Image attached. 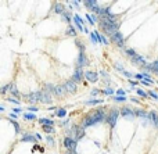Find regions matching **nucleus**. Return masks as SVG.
I'll return each instance as SVG.
<instances>
[{
  "mask_svg": "<svg viewBox=\"0 0 158 154\" xmlns=\"http://www.w3.org/2000/svg\"><path fill=\"white\" fill-rule=\"evenodd\" d=\"M38 96H39V102L43 103V104H50L53 102L52 99V94L47 92H44V90H40V92H38Z\"/></svg>",
  "mask_w": 158,
  "mask_h": 154,
  "instance_id": "0eeeda50",
  "label": "nucleus"
},
{
  "mask_svg": "<svg viewBox=\"0 0 158 154\" xmlns=\"http://www.w3.org/2000/svg\"><path fill=\"white\" fill-rule=\"evenodd\" d=\"M7 100L10 103H14V104H20V100H17V99H14V97H7Z\"/></svg>",
  "mask_w": 158,
  "mask_h": 154,
  "instance_id": "de8ad7c7",
  "label": "nucleus"
},
{
  "mask_svg": "<svg viewBox=\"0 0 158 154\" xmlns=\"http://www.w3.org/2000/svg\"><path fill=\"white\" fill-rule=\"evenodd\" d=\"M99 93H100V90H99V89H93V90L90 92V96H93V97H95V96H97Z\"/></svg>",
  "mask_w": 158,
  "mask_h": 154,
  "instance_id": "3c124183",
  "label": "nucleus"
},
{
  "mask_svg": "<svg viewBox=\"0 0 158 154\" xmlns=\"http://www.w3.org/2000/svg\"><path fill=\"white\" fill-rule=\"evenodd\" d=\"M100 74H101V75H103L104 78H107V76H108V75H107V72H105V71H101V72H100Z\"/></svg>",
  "mask_w": 158,
  "mask_h": 154,
  "instance_id": "bf43d9fd",
  "label": "nucleus"
},
{
  "mask_svg": "<svg viewBox=\"0 0 158 154\" xmlns=\"http://www.w3.org/2000/svg\"><path fill=\"white\" fill-rule=\"evenodd\" d=\"M93 32H95L96 36H97V40H99V43H101V44H108V43H110V40H107V38H105L104 35H101V33L97 31V29H96V31H93Z\"/></svg>",
  "mask_w": 158,
  "mask_h": 154,
  "instance_id": "4be33fe9",
  "label": "nucleus"
},
{
  "mask_svg": "<svg viewBox=\"0 0 158 154\" xmlns=\"http://www.w3.org/2000/svg\"><path fill=\"white\" fill-rule=\"evenodd\" d=\"M7 90H9V85H4V86L0 89V92L3 93V94H6V92H7Z\"/></svg>",
  "mask_w": 158,
  "mask_h": 154,
  "instance_id": "8fccbe9b",
  "label": "nucleus"
},
{
  "mask_svg": "<svg viewBox=\"0 0 158 154\" xmlns=\"http://www.w3.org/2000/svg\"><path fill=\"white\" fill-rule=\"evenodd\" d=\"M132 61L135 62L136 65H139L140 68H141V67H144V65L147 64V62H146V60H144V58H143L141 56H139V54H136L135 57H132Z\"/></svg>",
  "mask_w": 158,
  "mask_h": 154,
  "instance_id": "f3484780",
  "label": "nucleus"
},
{
  "mask_svg": "<svg viewBox=\"0 0 158 154\" xmlns=\"http://www.w3.org/2000/svg\"><path fill=\"white\" fill-rule=\"evenodd\" d=\"M148 119L151 121V123H153L155 128H158V114L155 113V111H150V113H148Z\"/></svg>",
  "mask_w": 158,
  "mask_h": 154,
  "instance_id": "aec40b11",
  "label": "nucleus"
},
{
  "mask_svg": "<svg viewBox=\"0 0 158 154\" xmlns=\"http://www.w3.org/2000/svg\"><path fill=\"white\" fill-rule=\"evenodd\" d=\"M148 94H150V96H151V97H153V99H155V100H158V94L155 92H154V90H148Z\"/></svg>",
  "mask_w": 158,
  "mask_h": 154,
  "instance_id": "79ce46f5",
  "label": "nucleus"
},
{
  "mask_svg": "<svg viewBox=\"0 0 158 154\" xmlns=\"http://www.w3.org/2000/svg\"><path fill=\"white\" fill-rule=\"evenodd\" d=\"M83 6L85 7H87L89 10L95 11L97 7H99V3L96 1V0H86V1H83Z\"/></svg>",
  "mask_w": 158,
  "mask_h": 154,
  "instance_id": "a211bd4d",
  "label": "nucleus"
},
{
  "mask_svg": "<svg viewBox=\"0 0 158 154\" xmlns=\"http://www.w3.org/2000/svg\"><path fill=\"white\" fill-rule=\"evenodd\" d=\"M67 93H68V92H67V89H65V86H64V85H57V86H56V92H54L56 96L63 97V96H65Z\"/></svg>",
  "mask_w": 158,
  "mask_h": 154,
  "instance_id": "6ab92c4d",
  "label": "nucleus"
},
{
  "mask_svg": "<svg viewBox=\"0 0 158 154\" xmlns=\"http://www.w3.org/2000/svg\"><path fill=\"white\" fill-rule=\"evenodd\" d=\"M111 42H114L116 46L122 47V46L125 44V36L122 35V32H116L115 35H112V36H111Z\"/></svg>",
  "mask_w": 158,
  "mask_h": 154,
  "instance_id": "423d86ee",
  "label": "nucleus"
},
{
  "mask_svg": "<svg viewBox=\"0 0 158 154\" xmlns=\"http://www.w3.org/2000/svg\"><path fill=\"white\" fill-rule=\"evenodd\" d=\"M43 131H44L46 133H54V132H56L54 126H52V125H43Z\"/></svg>",
  "mask_w": 158,
  "mask_h": 154,
  "instance_id": "c85d7f7f",
  "label": "nucleus"
},
{
  "mask_svg": "<svg viewBox=\"0 0 158 154\" xmlns=\"http://www.w3.org/2000/svg\"><path fill=\"white\" fill-rule=\"evenodd\" d=\"M22 99H24V100H26V102H29L31 104H35V103L39 102V96H38V92L24 94V96H22Z\"/></svg>",
  "mask_w": 158,
  "mask_h": 154,
  "instance_id": "9d476101",
  "label": "nucleus"
},
{
  "mask_svg": "<svg viewBox=\"0 0 158 154\" xmlns=\"http://www.w3.org/2000/svg\"><path fill=\"white\" fill-rule=\"evenodd\" d=\"M83 76H85V74L83 71H82V68H76L74 71V76H72V79H74L76 83H79V82H82L83 81Z\"/></svg>",
  "mask_w": 158,
  "mask_h": 154,
  "instance_id": "4468645a",
  "label": "nucleus"
},
{
  "mask_svg": "<svg viewBox=\"0 0 158 154\" xmlns=\"http://www.w3.org/2000/svg\"><path fill=\"white\" fill-rule=\"evenodd\" d=\"M111 99H112V100H115V102H125V100H126V97H125V96H112Z\"/></svg>",
  "mask_w": 158,
  "mask_h": 154,
  "instance_id": "e433bc0d",
  "label": "nucleus"
},
{
  "mask_svg": "<svg viewBox=\"0 0 158 154\" xmlns=\"http://www.w3.org/2000/svg\"><path fill=\"white\" fill-rule=\"evenodd\" d=\"M63 144H64V147H65V149H68L72 154H76V140H75L74 137L67 136V137L64 139Z\"/></svg>",
  "mask_w": 158,
  "mask_h": 154,
  "instance_id": "20e7f679",
  "label": "nucleus"
},
{
  "mask_svg": "<svg viewBox=\"0 0 158 154\" xmlns=\"http://www.w3.org/2000/svg\"><path fill=\"white\" fill-rule=\"evenodd\" d=\"M9 92H10L11 96H14V99L20 100L21 93H20V90H18V89H17V85H15V83H9Z\"/></svg>",
  "mask_w": 158,
  "mask_h": 154,
  "instance_id": "f8f14e48",
  "label": "nucleus"
},
{
  "mask_svg": "<svg viewBox=\"0 0 158 154\" xmlns=\"http://www.w3.org/2000/svg\"><path fill=\"white\" fill-rule=\"evenodd\" d=\"M63 20H64V21H68V22H69L71 20H74V15H72V14H71L69 11H64Z\"/></svg>",
  "mask_w": 158,
  "mask_h": 154,
  "instance_id": "cd10ccee",
  "label": "nucleus"
},
{
  "mask_svg": "<svg viewBox=\"0 0 158 154\" xmlns=\"http://www.w3.org/2000/svg\"><path fill=\"white\" fill-rule=\"evenodd\" d=\"M85 18L87 20V22H89L90 25H95V24H96V21H95V18H93V15H90V14H86V15H85Z\"/></svg>",
  "mask_w": 158,
  "mask_h": 154,
  "instance_id": "473e14b6",
  "label": "nucleus"
},
{
  "mask_svg": "<svg viewBox=\"0 0 158 154\" xmlns=\"http://www.w3.org/2000/svg\"><path fill=\"white\" fill-rule=\"evenodd\" d=\"M85 78L89 81V82H97L99 81V74L95 71H86L85 72Z\"/></svg>",
  "mask_w": 158,
  "mask_h": 154,
  "instance_id": "ddd939ff",
  "label": "nucleus"
},
{
  "mask_svg": "<svg viewBox=\"0 0 158 154\" xmlns=\"http://www.w3.org/2000/svg\"><path fill=\"white\" fill-rule=\"evenodd\" d=\"M74 136L76 142L81 140L85 136V126H76V125H74Z\"/></svg>",
  "mask_w": 158,
  "mask_h": 154,
  "instance_id": "9b49d317",
  "label": "nucleus"
},
{
  "mask_svg": "<svg viewBox=\"0 0 158 154\" xmlns=\"http://www.w3.org/2000/svg\"><path fill=\"white\" fill-rule=\"evenodd\" d=\"M75 44L79 47V51H85V44L81 40H79V39H76V40H75Z\"/></svg>",
  "mask_w": 158,
  "mask_h": 154,
  "instance_id": "f704fd0d",
  "label": "nucleus"
},
{
  "mask_svg": "<svg viewBox=\"0 0 158 154\" xmlns=\"http://www.w3.org/2000/svg\"><path fill=\"white\" fill-rule=\"evenodd\" d=\"M21 142H38L36 140V136L35 135H31V133H24L21 136Z\"/></svg>",
  "mask_w": 158,
  "mask_h": 154,
  "instance_id": "412c9836",
  "label": "nucleus"
},
{
  "mask_svg": "<svg viewBox=\"0 0 158 154\" xmlns=\"http://www.w3.org/2000/svg\"><path fill=\"white\" fill-rule=\"evenodd\" d=\"M56 115H57V118H64L67 115V108H58L56 111Z\"/></svg>",
  "mask_w": 158,
  "mask_h": 154,
  "instance_id": "a878e982",
  "label": "nucleus"
},
{
  "mask_svg": "<svg viewBox=\"0 0 158 154\" xmlns=\"http://www.w3.org/2000/svg\"><path fill=\"white\" fill-rule=\"evenodd\" d=\"M135 113H136V117H139V118H143V119L148 118V113H146V111H144V110H141V108L135 110Z\"/></svg>",
  "mask_w": 158,
  "mask_h": 154,
  "instance_id": "5701e85b",
  "label": "nucleus"
},
{
  "mask_svg": "<svg viewBox=\"0 0 158 154\" xmlns=\"http://www.w3.org/2000/svg\"><path fill=\"white\" fill-rule=\"evenodd\" d=\"M87 64H89V60H87L85 51H79V56H78V60H76V68H82Z\"/></svg>",
  "mask_w": 158,
  "mask_h": 154,
  "instance_id": "6e6552de",
  "label": "nucleus"
},
{
  "mask_svg": "<svg viewBox=\"0 0 158 154\" xmlns=\"http://www.w3.org/2000/svg\"><path fill=\"white\" fill-rule=\"evenodd\" d=\"M90 40H92V43H93V44L99 43V40H97V36H96L95 32H92V33H90Z\"/></svg>",
  "mask_w": 158,
  "mask_h": 154,
  "instance_id": "58836bf2",
  "label": "nucleus"
},
{
  "mask_svg": "<svg viewBox=\"0 0 158 154\" xmlns=\"http://www.w3.org/2000/svg\"><path fill=\"white\" fill-rule=\"evenodd\" d=\"M119 115H121V113H119L116 108H111V111H110L108 115H107V121H105V122L108 123L111 128H114V126L116 125V122H118Z\"/></svg>",
  "mask_w": 158,
  "mask_h": 154,
  "instance_id": "7ed1b4c3",
  "label": "nucleus"
},
{
  "mask_svg": "<svg viewBox=\"0 0 158 154\" xmlns=\"http://www.w3.org/2000/svg\"><path fill=\"white\" fill-rule=\"evenodd\" d=\"M103 93H105V94H108V96H111L112 97V94H114V89H111V88H107L105 90H103Z\"/></svg>",
  "mask_w": 158,
  "mask_h": 154,
  "instance_id": "ea45409f",
  "label": "nucleus"
},
{
  "mask_svg": "<svg viewBox=\"0 0 158 154\" xmlns=\"http://www.w3.org/2000/svg\"><path fill=\"white\" fill-rule=\"evenodd\" d=\"M53 10H54L56 14H61V15H63L64 11H65V7H64V4L56 1V3H53Z\"/></svg>",
  "mask_w": 158,
  "mask_h": 154,
  "instance_id": "dca6fc26",
  "label": "nucleus"
},
{
  "mask_svg": "<svg viewBox=\"0 0 158 154\" xmlns=\"http://www.w3.org/2000/svg\"><path fill=\"white\" fill-rule=\"evenodd\" d=\"M38 110H39V108H38V107H33V106H32V107H28V111H29V113H36V111H38Z\"/></svg>",
  "mask_w": 158,
  "mask_h": 154,
  "instance_id": "09e8293b",
  "label": "nucleus"
},
{
  "mask_svg": "<svg viewBox=\"0 0 158 154\" xmlns=\"http://www.w3.org/2000/svg\"><path fill=\"white\" fill-rule=\"evenodd\" d=\"M151 71L158 74V60H155L154 62H151Z\"/></svg>",
  "mask_w": 158,
  "mask_h": 154,
  "instance_id": "72a5a7b5",
  "label": "nucleus"
},
{
  "mask_svg": "<svg viewBox=\"0 0 158 154\" xmlns=\"http://www.w3.org/2000/svg\"><path fill=\"white\" fill-rule=\"evenodd\" d=\"M13 111H14V113H22V108H18V107H15V108H13Z\"/></svg>",
  "mask_w": 158,
  "mask_h": 154,
  "instance_id": "6e6d98bb",
  "label": "nucleus"
},
{
  "mask_svg": "<svg viewBox=\"0 0 158 154\" xmlns=\"http://www.w3.org/2000/svg\"><path fill=\"white\" fill-rule=\"evenodd\" d=\"M122 74H124L126 78H129V81H130V79H133V74H130V72H128V71H124Z\"/></svg>",
  "mask_w": 158,
  "mask_h": 154,
  "instance_id": "a18cd8bd",
  "label": "nucleus"
},
{
  "mask_svg": "<svg viewBox=\"0 0 158 154\" xmlns=\"http://www.w3.org/2000/svg\"><path fill=\"white\" fill-rule=\"evenodd\" d=\"M46 140H47V143L50 144V146H56V142H54V139H53L52 136H47Z\"/></svg>",
  "mask_w": 158,
  "mask_h": 154,
  "instance_id": "a19ab883",
  "label": "nucleus"
},
{
  "mask_svg": "<svg viewBox=\"0 0 158 154\" xmlns=\"http://www.w3.org/2000/svg\"><path fill=\"white\" fill-rule=\"evenodd\" d=\"M72 4H74L75 7H79V4H81V1H72Z\"/></svg>",
  "mask_w": 158,
  "mask_h": 154,
  "instance_id": "4d7b16f0",
  "label": "nucleus"
},
{
  "mask_svg": "<svg viewBox=\"0 0 158 154\" xmlns=\"http://www.w3.org/2000/svg\"><path fill=\"white\" fill-rule=\"evenodd\" d=\"M119 113H121V117H122V118H128V119H133V118L136 117V113H135L132 108H129V107H122V108L119 110Z\"/></svg>",
  "mask_w": 158,
  "mask_h": 154,
  "instance_id": "39448f33",
  "label": "nucleus"
},
{
  "mask_svg": "<svg viewBox=\"0 0 158 154\" xmlns=\"http://www.w3.org/2000/svg\"><path fill=\"white\" fill-rule=\"evenodd\" d=\"M39 122L42 123V125H54V122L53 121H50V119H46V118H39Z\"/></svg>",
  "mask_w": 158,
  "mask_h": 154,
  "instance_id": "2f4dec72",
  "label": "nucleus"
},
{
  "mask_svg": "<svg viewBox=\"0 0 158 154\" xmlns=\"http://www.w3.org/2000/svg\"><path fill=\"white\" fill-rule=\"evenodd\" d=\"M135 78H136V81H143V79H144V75H143V74H135Z\"/></svg>",
  "mask_w": 158,
  "mask_h": 154,
  "instance_id": "37998d69",
  "label": "nucleus"
},
{
  "mask_svg": "<svg viewBox=\"0 0 158 154\" xmlns=\"http://www.w3.org/2000/svg\"><path fill=\"white\" fill-rule=\"evenodd\" d=\"M99 25H100V29L104 32L105 35H108L110 38L112 36V35H115L118 31V28H119V22H114L112 20H110V18H107V17H100V20H99Z\"/></svg>",
  "mask_w": 158,
  "mask_h": 154,
  "instance_id": "f03ea898",
  "label": "nucleus"
},
{
  "mask_svg": "<svg viewBox=\"0 0 158 154\" xmlns=\"http://www.w3.org/2000/svg\"><path fill=\"white\" fill-rule=\"evenodd\" d=\"M125 51H126V54L129 56V57H130V58H132V57H135V56L137 54V53H136L135 50H133V49H126Z\"/></svg>",
  "mask_w": 158,
  "mask_h": 154,
  "instance_id": "4c0bfd02",
  "label": "nucleus"
},
{
  "mask_svg": "<svg viewBox=\"0 0 158 154\" xmlns=\"http://www.w3.org/2000/svg\"><path fill=\"white\" fill-rule=\"evenodd\" d=\"M129 83H130V86H132V88H133V86H136V85H140L137 81H133V79H130V81H129Z\"/></svg>",
  "mask_w": 158,
  "mask_h": 154,
  "instance_id": "864d4df0",
  "label": "nucleus"
},
{
  "mask_svg": "<svg viewBox=\"0 0 158 154\" xmlns=\"http://www.w3.org/2000/svg\"><path fill=\"white\" fill-rule=\"evenodd\" d=\"M65 154H72V153H71V151H67V153H65Z\"/></svg>",
  "mask_w": 158,
  "mask_h": 154,
  "instance_id": "680f3d73",
  "label": "nucleus"
},
{
  "mask_svg": "<svg viewBox=\"0 0 158 154\" xmlns=\"http://www.w3.org/2000/svg\"><path fill=\"white\" fill-rule=\"evenodd\" d=\"M65 35H67V36H75V35H76V29H75L74 27L69 25V27L67 28V31H65Z\"/></svg>",
  "mask_w": 158,
  "mask_h": 154,
  "instance_id": "393cba45",
  "label": "nucleus"
},
{
  "mask_svg": "<svg viewBox=\"0 0 158 154\" xmlns=\"http://www.w3.org/2000/svg\"><path fill=\"white\" fill-rule=\"evenodd\" d=\"M74 22H75V27L78 28V31H85V27H83V20L78 15V14H75L74 15Z\"/></svg>",
  "mask_w": 158,
  "mask_h": 154,
  "instance_id": "2eb2a0df",
  "label": "nucleus"
},
{
  "mask_svg": "<svg viewBox=\"0 0 158 154\" xmlns=\"http://www.w3.org/2000/svg\"><path fill=\"white\" fill-rule=\"evenodd\" d=\"M103 100H97V99H92V100H87L85 102V104H90V106H96V104H101Z\"/></svg>",
  "mask_w": 158,
  "mask_h": 154,
  "instance_id": "7c9ffc66",
  "label": "nucleus"
},
{
  "mask_svg": "<svg viewBox=\"0 0 158 154\" xmlns=\"http://www.w3.org/2000/svg\"><path fill=\"white\" fill-rule=\"evenodd\" d=\"M114 67H115L118 71H121V72H124V71H125V70H124V67H122L121 64H118V62H115V64H114Z\"/></svg>",
  "mask_w": 158,
  "mask_h": 154,
  "instance_id": "c03bdc74",
  "label": "nucleus"
},
{
  "mask_svg": "<svg viewBox=\"0 0 158 154\" xmlns=\"http://www.w3.org/2000/svg\"><path fill=\"white\" fill-rule=\"evenodd\" d=\"M24 118H25L26 121H33V119H36L38 117L33 113H24Z\"/></svg>",
  "mask_w": 158,
  "mask_h": 154,
  "instance_id": "bb28decb",
  "label": "nucleus"
},
{
  "mask_svg": "<svg viewBox=\"0 0 158 154\" xmlns=\"http://www.w3.org/2000/svg\"><path fill=\"white\" fill-rule=\"evenodd\" d=\"M104 121H107V115L104 114V110H103V108H97V110H93V111H90L89 114L85 115L83 125H82V126L87 128V126L104 122Z\"/></svg>",
  "mask_w": 158,
  "mask_h": 154,
  "instance_id": "f257e3e1",
  "label": "nucleus"
},
{
  "mask_svg": "<svg viewBox=\"0 0 158 154\" xmlns=\"http://www.w3.org/2000/svg\"><path fill=\"white\" fill-rule=\"evenodd\" d=\"M64 86H65V89H67V92L68 93H75L76 92V89H78V83L75 82L74 79L67 81V82L64 83Z\"/></svg>",
  "mask_w": 158,
  "mask_h": 154,
  "instance_id": "1a4fd4ad",
  "label": "nucleus"
},
{
  "mask_svg": "<svg viewBox=\"0 0 158 154\" xmlns=\"http://www.w3.org/2000/svg\"><path fill=\"white\" fill-rule=\"evenodd\" d=\"M116 94H118V96H125V90H124V89H118V90H116Z\"/></svg>",
  "mask_w": 158,
  "mask_h": 154,
  "instance_id": "603ef678",
  "label": "nucleus"
},
{
  "mask_svg": "<svg viewBox=\"0 0 158 154\" xmlns=\"http://www.w3.org/2000/svg\"><path fill=\"white\" fill-rule=\"evenodd\" d=\"M68 122H69L68 119H64V121H61V125H63V126H64V125H67V123H68Z\"/></svg>",
  "mask_w": 158,
  "mask_h": 154,
  "instance_id": "13d9d810",
  "label": "nucleus"
},
{
  "mask_svg": "<svg viewBox=\"0 0 158 154\" xmlns=\"http://www.w3.org/2000/svg\"><path fill=\"white\" fill-rule=\"evenodd\" d=\"M136 92H137V94H139L140 97H144V99H146V97H148V93H147V92H144L143 89H137Z\"/></svg>",
  "mask_w": 158,
  "mask_h": 154,
  "instance_id": "c9c22d12",
  "label": "nucleus"
},
{
  "mask_svg": "<svg viewBox=\"0 0 158 154\" xmlns=\"http://www.w3.org/2000/svg\"><path fill=\"white\" fill-rule=\"evenodd\" d=\"M9 118H10V119H14V121H15V119H17L18 117H17V114H15V113H13V114L10 113V117H9Z\"/></svg>",
  "mask_w": 158,
  "mask_h": 154,
  "instance_id": "5fc2aeb1",
  "label": "nucleus"
},
{
  "mask_svg": "<svg viewBox=\"0 0 158 154\" xmlns=\"http://www.w3.org/2000/svg\"><path fill=\"white\" fill-rule=\"evenodd\" d=\"M43 90L50 93V94H54V92H56V86L52 85V83H47V85H44V89H43Z\"/></svg>",
  "mask_w": 158,
  "mask_h": 154,
  "instance_id": "b1692460",
  "label": "nucleus"
},
{
  "mask_svg": "<svg viewBox=\"0 0 158 154\" xmlns=\"http://www.w3.org/2000/svg\"><path fill=\"white\" fill-rule=\"evenodd\" d=\"M9 119H10V118H9ZM10 122L13 123V126H14L15 132H17V133H20V131H21V128H20V123L17 122V121H14V119H10Z\"/></svg>",
  "mask_w": 158,
  "mask_h": 154,
  "instance_id": "c756f323",
  "label": "nucleus"
},
{
  "mask_svg": "<svg viewBox=\"0 0 158 154\" xmlns=\"http://www.w3.org/2000/svg\"><path fill=\"white\" fill-rule=\"evenodd\" d=\"M151 81H147V79H143L141 82H140V85H144V86H151Z\"/></svg>",
  "mask_w": 158,
  "mask_h": 154,
  "instance_id": "49530a36",
  "label": "nucleus"
},
{
  "mask_svg": "<svg viewBox=\"0 0 158 154\" xmlns=\"http://www.w3.org/2000/svg\"><path fill=\"white\" fill-rule=\"evenodd\" d=\"M35 136H36V139H39V140L42 139V136H40V135H39V133H36V135H35Z\"/></svg>",
  "mask_w": 158,
  "mask_h": 154,
  "instance_id": "052dcab7",
  "label": "nucleus"
}]
</instances>
